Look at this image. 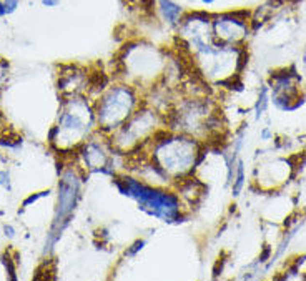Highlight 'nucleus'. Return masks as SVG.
<instances>
[{
    "mask_svg": "<svg viewBox=\"0 0 306 281\" xmlns=\"http://www.w3.org/2000/svg\"><path fill=\"white\" fill-rule=\"evenodd\" d=\"M59 2H60V0H59Z\"/></svg>",
    "mask_w": 306,
    "mask_h": 281,
    "instance_id": "17",
    "label": "nucleus"
},
{
    "mask_svg": "<svg viewBox=\"0 0 306 281\" xmlns=\"http://www.w3.org/2000/svg\"><path fill=\"white\" fill-rule=\"evenodd\" d=\"M270 138H271L270 128H263V132H261V140H270Z\"/></svg>",
    "mask_w": 306,
    "mask_h": 281,
    "instance_id": "14",
    "label": "nucleus"
},
{
    "mask_svg": "<svg viewBox=\"0 0 306 281\" xmlns=\"http://www.w3.org/2000/svg\"><path fill=\"white\" fill-rule=\"evenodd\" d=\"M48 193L50 191L47 190V191H38V193H35V195H30L29 198H27V200H24V203H22V206H24V208H27V206L29 205H32V203H35L38 198H44V197H48Z\"/></svg>",
    "mask_w": 306,
    "mask_h": 281,
    "instance_id": "7",
    "label": "nucleus"
},
{
    "mask_svg": "<svg viewBox=\"0 0 306 281\" xmlns=\"http://www.w3.org/2000/svg\"><path fill=\"white\" fill-rule=\"evenodd\" d=\"M270 251H271V248H265V251H263V255L259 256V263H263V261H266V258L270 256Z\"/></svg>",
    "mask_w": 306,
    "mask_h": 281,
    "instance_id": "13",
    "label": "nucleus"
},
{
    "mask_svg": "<svg viewBox=\"0 0 306 281\" xmlns=\"http://www.w3.org/2000/svg\"><path fill=\"white\" fill-rule=\"evenodd\" d=\"M5 15H7L5 3H3V2H0V18H2V17H5Z\"/></svg>",
    "mask_w": 306,
    "mask_h": 281,
    "instance_id": "15",
    "label": "nucleus"
},
{
    "mask_svg": "<svg viewBox=\"0 0 306 281\" xmlns=\"http://www.w3.org/2000/svg\"><path fill=\"white\" fill-rule=\"evenodd\" d=\"M201 3H203V5H213V3L216 2V0H200Z\"/></svg>",
    "mask_w": 306,
    "mask_h": 281,
    "instance_id": "16",
    "label": "nucleus"
},
{
    "mask_svg": "<svg viewBox=\"0 0 306 281\" xmlns=\"http://www.w3.org/2000/svg\"><path fill=\"white\" fill-rule=\"evenodd\" d=\"M3 3H5L7 15H12L18 9V5H20V0H3Z\"/></svg>",
    "mask_w": 306,
    "mask_h": 281,
    "instance_id": "8",
    "label": "nucleus"
},
{
    "mask_svg": "<svg viewBox=\"0 0 306 281\" xmlns=\"http://www.w3.org/2000/svg\"><path fill=\"white\" fill-rule=\"evenodd\" d=\"M211 29L216 40L223 42L226 45L243 40L245 35H248L246 22L243 18H238L233 14L218 15L215 20H211Z\"/></svg>",
    "mask_w": 306,
    "mask_h": 281,
    "instance_id": "2",
    "label": "nucleus"
},
{
    "mask_svg": "<svg viewBox=\"0 0 306 281\" xmlns=\"http://www.w3.org/2000/svg\"><path fill=\"white\" fill-rule=\"evenodd\" d=\"M115 185L118 186L122 195L135 198L140 205V208L145 210L146 213L153 215V216L161 218L165 221H172L180 216V205H178L175 195L158 191L130 177L117 180Z\"/></svg>",
    "mask_w": 306,
    "mask_h": 281,
    "instance_id": "1",
    "label": "nucleus"
},
{
    "mask_svg": "<svg viewBox=\"0 0 306 281\" xmlns=\"http://www.w3.org/2000/svg\"><path fill=\"white\" fill-rule=\"evenodd\" d=\"M145 245H146V241H145V240L135 241V243L131 245V248H129V249L125 251V255H127V256H135L138 251H140V249H143V247H145Z\"/></svg>",
    "mask_w": 306,
    "mask_h": 281,
    "instance_id": "6",
    "label": "nucleus"
},
{
    "mask_svg": "<svg viewBox=\"0 0 306 281\" xmlns=\"http://www.w3.org/2000/svg\"><path fill=\"white\" fill-rule=\"evenodd\" d=\"M0 185L10 190V175H9V171H0Z\"/></svg>",
    "mask_w": 306,
    "mask_h": 281,
    "instance_id": "10",
    "label": "nucleus"
},
{
    "mask_svg": "<svg viewBox=\"0 0 306 281\" xmlns=\"http://www.w3.org/2000/svg\"><path fill=\"white\" fill-rule=\"evenodd\" d=\"M3 231H5V236H9V238H14V236H15V230H14L10 225H5V226H3Z\"/></svg>",
    "mask_w": 306,
    "mask_h": 281,
    "instance_id": "12",
    "label": "nucleus"
},
{
    "mask_svg": "<svg viewBox=\"0 0 306 281\" xmlns=\"http://www.w3.org/2000/svg\"><path fill=\"white\" fill-rule=\"evenodd\" d=\"M3 264H5V268L9 270V275H10V280H17V276H15V268H14V263L12 260H10V256H3Z\"/></svg>",
    "mask_w": 306,
    "mask_h": 281,
    "instance_id": "9",
    "label": "nucleus"
},
{
    "mask_svg": "<svg viewBox=\"0 0 306 281\" xmlns=\"http://www.w3.org/2000/svg\"><path fill=\"white\" fill-rule=\"evenodd\" d=\"M266 108H268V87L263 85L261 90H259V95H258V101H257V105H255L257 118H259V116L266 112Z\"/></svg>",
    "mask_w": 306,
    "mask_h": 281,
    "instance_id": "5",
    "label": "nucleus"
},
{
    "mask_svg": "<svg viewBox=\"0 0 306 281\" xmlns=\"http://www.w3.org/2000/svg\"><path fill=\"white\" fill-rule=\"evenodd\" d=\"M233 178H235V182H233V188H231V191H233V197H238V195L242 193L243 185H245V166H243L242 160L236 163V177H233Z\"/></svg>",
    "mask_w": 306,
    "mask_h": 281,
    "instance_id": "4",
    "label": "nucleus"
},
{
    "mask_svg": "<svg viewBox=\"0 0 306 281\" xmlns=\"http://www.w3.org/2000/svg\"><path fill=\"white\" fill-rule=\"evenodd\" d=\"M40 2L44 7H50V9H52V7H57L60 3L59 0H40Z\"/></svg>",
    "mask_w": 306,
    "mask_h": 281,
    "instance_id": "11",
    "label": "nucleus"
},
{
    "mask_svg": "<svg viewBox=\"0 0 306 281\" xmlns=\"http://www.w3.org/2000/svg\"><path fill=\"white\" fill-rule=\"evenodd\" d=\"M158 9L163 15L165 22L172 27L180 25L181 18H183V9L175 2V0H157Z\"/></svg>",
    "mask_w": 306,
    "mask_h": 281,
    "instance_id": "3",
    "label": "nucleus"
}]
</instances>
